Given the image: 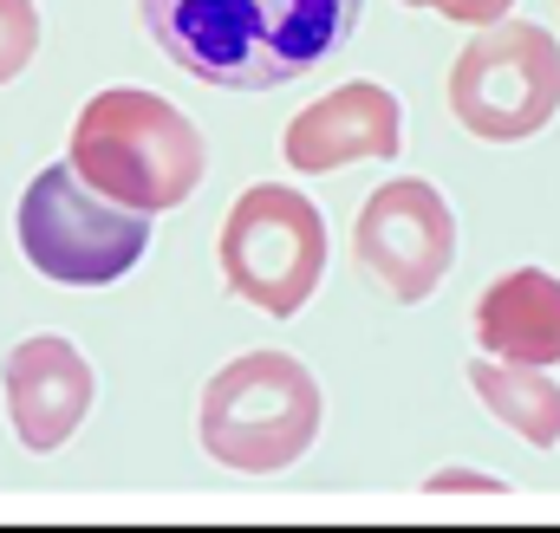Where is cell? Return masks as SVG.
Wrapping results in <instances>:
<instances>
[{
	"label": "cell",
	"mask_w": 560,
	"mask_h": 533,
	"mask_svg": "<svg viewBox=\"0 0 560 533\" xmlns=\"http://www.w3.org/2000/svg\"><path fill=\"white\" fill-rule=\"evenodd\" d=\"M423 495H509L502 475H476V469H443L423 482Z\"/></svg>",
	"instance_id": "14"
},
{
	"label": "cell",
	"mask_w": 560,
	"mask_h": 533,
	"mask_svg": "<svg viewBox=\"0 0 560 533\" xmlns=\"http://www.w3.org/2000/svg\"><path fill=\"white\" fill-rule=\"evenodd\" d=\"M319 273H326V215L287 182L242 189L222 222V280L268 319H293L313 299Z\"/></svg>",
	"instance_id": "6"
},
{
	"label": "cell",
	"mask_w": 560,
	"mask_h": 533,
	"mask_svg": "<svg viewBox=\"0 0 560 533\" xmlns=\"http://www.w3.org/2000/svg\"><path fill=\"white\" fill-rule=\"evenodd\" d=\"M456 125L489 143H522L560 111V39L535 20H489L450 66Z\"/></svg>",
	"instance_id": "5"
},
{
	"label": "cell",
	"mask_w": 560,
	"mask_h": 533,
	"mask_svg": "<svg viewBox=\"0 0 560 533\" xmlns=\"http://www.w3.org/2000/svg\"><path fill=\"white\" fill-rule=\"evenodd\" d=\"M66 163L98 196H112L138 215H163L196 196L209 150H202V131L170 98L138 92V85H112L79 111Z\"/></svg>",
	"instance_id": "2"
},
{
	"label": "cell",
	"mask_w": 560,
	"mask_h": 533,
	"mask_svg": "<svg viewBox=\"0 0 560 533\" xmlns=\"http://www.w3.org/2000/svg\"><path fill=\"white\" fill-rule=\"evenodd\" d=\"M150 39L202 85L275 92L332 59L365 0H138Z\"/></svg>",
	"instance_id": "1"
},
{
	"label": "cell",
	"mask_w": 560,
	"mask_h": 533,
	"mask_svg": "<svg viewBox=\"0 0 560 533\" xmlns=\"http://www.w3.org/2000/svg\"><path fill=\"white\" fill-rule=\"evenodd\" d=\"M405 111H398V98L385 92V85H372V79H352V85H339V92H326V98H313L293 125H287V163L300 169V176H332V169H346V163H365V156H378V163H392L398 150H405Z\"/></svg>",
	"instance_id": "8"
},
{
	"label": "cell",
	"mask_w": 560,
	"mask_h": 533,
	"mask_svg": "<svg viewBox=\"0 0 560 533\" xmlns=\"http://www.w3.org/2000/svg\"><path fill=\"white\" fill-rule=\"evenodd\" d=\"M150 215L98 196L72 163H52L20 196V254L59 286H112L143 261Z\"/></svg>",
	"instance_id": "4"
},
{
	"label": "cell",
	"mask_w": 560,
	"mask_h": 533,
	"mask_svg": "<svg viewBox=\"0 0 560 533\" xmlns=\"http://www.w3.org/2000/svg\"><path fill=\"white\" fill-rule=\"evenodd\" d=\"M352 261H359L365 280H378L405 306L430 299L443 286L450 261H456L450 202L418 176H398V182L372 189V202L359 209V228H352Z\"/></svg>",
	"instance_id": "7"
},
{
	"label": "cell",
	"mask_w": 560,
	"mask_h": 533,
	"mask_svg": "<svg viewBox=\"0 0 560 533\" xmlns=\"http://www.w3.org/2000/svg\"><path fill=\"white\" fill-rule=\"evenodd\" d=\"M319 384L287 352H242L202 391V449L235 475H275L319 436Z\"/></svg>",
	"instance_id": "3"
},
{
	"label": "cell",
	"mask_w": 560,
	"mask_h": 533,
	"mask_svg": "<svg viewBox=\"0 0 560 533\" xmlns=\"http://www.w3.org/2000/svg\"><path fill=\"white\" fill-rule=\"evenodd\" d=\"M39 52V7L33 0H0V85H13Z\"/></svg>",
	"instance_id": "12"
},
{
	"label": "cell",
	"mask_w": 560,
	"mask_h": 533,
	"mask_svg": "<svg viewBox=\"0 0 560 533\" xmlns=\"http://www.w3.org/2000/svg\"><path fill=\"white\" fill-rule=\"evenodd\" d=\"M476 339L509 365H560V280L541 266L502 273L476 299Z\"/></svg>",
	"instance_id": "10"
},
{
	"label": "cell",
	"mask_w": 560,
	"mask_h": 533,
	"mask_svg": "<svg viewBox=\"0 0 560 533\" xmlns=\"http://www.w3.org/2000/svg\"><path fill=\"white\" fill-rule=\"evenodd\" d=\"M405 7H430V13H443V20H456V26H489V20H502L515 0H405Z\"/></svg>",
	"instance_id": "13"
},
{
	"label": "cell",
	"mask_w": 560,
	"mask_h": 533,
	"mask_svg": "<svg viewBox=\"0 0 560 533\" xmlns=\"http://www.w3.org/2000/svg\"><path fill=\"white\" fill-rule=\"evenodd\" d=\"M92 410V365L79 358L72 339L59 332H33L13 345L7 358V416H13V436L33 449V455H52L79 436Z\"/></svg>",
	"instance_id": "9"
},
{
	"label": "cell",
	"mask_w": 560,
	"mask_h": 533,
	"mask_svg": "<svg viewBox=\"0 0 560 533\" xmlns=\"http://www.w3.org/2000/svg\"><path fill=\"white\" fill-rule=\"evenodd\" d=\"M469 384H476V398L489 403L495 423H509V429L528 436L535 449H555L560 442V384L541 378V365L482 358V365H469Z\"/></svg>",
	"instance_id": "11"
}]
</instances>
